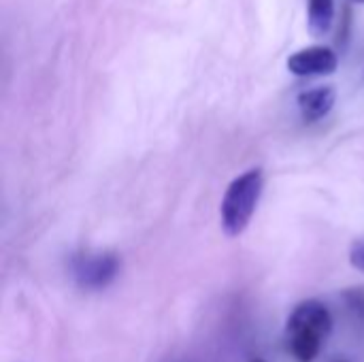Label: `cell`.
I'll list each match as a JSON object with an SVG mask.
<instances>
[{
	"label": "cell",
	"instance_id": "1",
	"mask_svg": "<svg viewBox=\"0 0 364 362\" xmlns=\"http://www.w3.org/2000/svg\"><path fill=\"white\" fill-rule=\"evenodd\" d=\"M262 188H264L262 169H250L237 179H232L220 205L222 228L228 237H239L250 226L258 209Z\"/></svg>",
	"mask_w": 364,
	"mask_h": 362
},
{
	"label": "cell",
	"instance_id": "2",
	"mask_svg": "<svg viewBox=\"0 0 364 362\" xmlns=\"http://www.w3.org/2000/svg\"><path fill=\"white\" fill-rule=\"evenodd\" d=\"M119 273V260L113 254H81L73 260V277L85 290L107 288Z\"/></svg>",
	"mask_w": 364,
	"mask_h": 362
},
{
	"label": "cell",
	"instance_id": "3",
	"mask_svg": "<svg viewBox=\"0 0 364 362\" xmlns=\"http://www.w3.org/2000/svg\"><path fill=\"white\" fill-rule=\"evenodd\" d=\"M339 66V58L331 47L324 45H314L299 49L296 53L290 55L288 68L296 77H320V75H331Z\"/></svg>",
	"mask_w": 364,
	"mask_h": 362
},
{
	"label": "cell",
	"instance_id": "4",
	"mask_svg": "<svg viewBox=\"0 0 364 362\" xmlns=\"http://www.w3.org/2000/svg\"><path fill=\"white\" fill-rule=\"evenodd\" d=\"M286 331L288 333H314L326 339L333 331L331 312L320 301H305L290 314Z\"/></svg>",
	"mask_w": 364,
	"mask_h": 362
},
{
	"label": "cell",
	"instance_id": "5",
	"mask_svg": "<svg viewBox=\"0 0 364 362\" xmlns=\"http://www.w3.org/2000/svg\"><path fill=\"white\" fill-rule=\"evenodd\" d=\"M337 100V92L333 85H322V87H314L307 90L299 96V109L305 122H318L322 117H326Z\"/></svg>",
	"mask_w": 364,
	"mask_h": 362
},
{
	"label": "cell",
	"instance_id": "6",
	"mask_svg": "<svg viewBox=\"0 0 364 362\" xmlns=\"http://www.w3.org/2000/svg\"><path fill=\"white\" fill-rule=\"evenodd\" d=\"M335 21V0H309L307 23L314 36H324Z\"/></svg>",
	"mask_w": 364,
	"mask_h": 362
},
{
	"label": "cell",
	"instance_id": "7",
	"mask_svg": "<svg viewBox=\"0 0 364 362\" xmlns=\"http://www.w3.org/2000/svg\"><path fill=\"white\" fill-rule=\"evenodd\" d=\"M322 341L324 339L314 333H288V350L296 362L316 361Z\"/></svg>",
	"mask_w": 364,
	"mask_h": 362
},
{
	"label": "cell",
	"instance_id": "8",
	"mask_svg": "<svg viewBox=\"0 0 364 362\" xmlns=\"http://www.w3.org/2000/svg\"><path fill=\"white\" fill-rule=\"evenodd\" d=\"M350 262L354 269L364 271V237L363 239H356L350 247Z\"/></svg>",
	"mask_w": 364,
	"mask_h": 362
},
{
	"label": "cell",
	"instance_id": "9",
	"mask_svg": "<svg viewBox=\"0 0 364 362\" xmlns=\"http://www.w3.org/2000/svg\"><path fill=\"white\" fill-rule=\"evenodd\" d=\"M250 362H267V361H262V358H252Z\"/></svg>",
	"mask_w": 364,
	"mask_h": 362
},
{
	"label": "cell",
	"instance_id": "10",
	"mask_svg": "<svg viewBox=\"0 0 364 362\" xmlns=\"http://www.w3.org/2000/svg\"><path fill=\"white\" fill-rule=\"evenodd\" d=\"M354 2H360V4H364V0H354Z\"/></svg>",
	"mask_w": 364,
	"mask_h": 362
}]
</instances>
